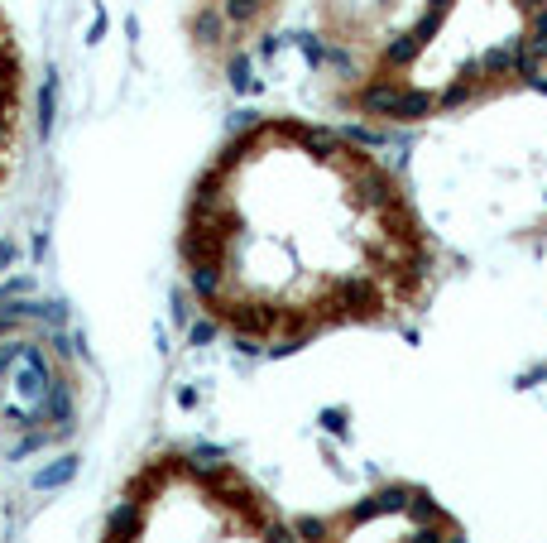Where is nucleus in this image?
Instances as JSON below:
<instances>
[{
    "label": "nucleus",
    "mask_w": 547,
    "mask_h": 543,
    "mask_svg": "<svg viewBox=\"0 0 547 543\" xmlns=\"http://www.w3.org/2000/svg\"><path fill=\"white\" fill-rule=\"evenodd\" d=\"M197 308L250 351L413 318L442 246L375 149L312 121H255L197 178L183 222Z\"/></svg>",
    "instance_id": "obj_1"
},
{
    "label": "nucleus",
    "mask_w": 547,
    "mask_h": 543,
    "mask_svg": "<svg viewBox=\"0 0 547 543\" xmlns=\"http://www.w3.org/2000/svg\"><path fill=\"white\" fill-rule=\"evenodd\" d=\"M308 543H461L456 524L442 510H432L423 495H404L399 505H365L346 510L327 524V534H312Z\"/></svg>",
    "instance_id": "obj_3"
},
{
    "label": "nucleus",
    "mask_w": 547,
    "mask_h": 543,
    "mask_svg": "<svg viewBox=\"0 0 547 543\" xmlns=\"http://www.w3.org/2000/svg\"><path fill=\"white\" fill-rule=\"evenodd\" d=\"M111 543H308L226 462H159L125 495Z\"/></svg>",
    "instance_id": "obj_2"
}]
</instances>
